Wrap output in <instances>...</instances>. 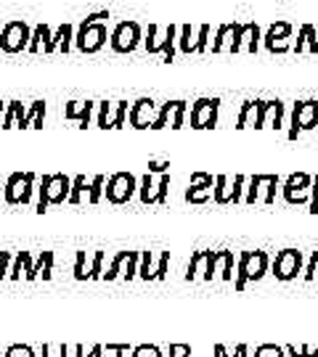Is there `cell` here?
<instances>
[{
	"mask_svg": "<svg viewBox=\"0 0 318 357\" xmlns=\"http://www.w3.org/2000/svg\"><path fill=\"white\" fill-rule=\"evenodd\" d=\"M268 270H270V257L266 252H260V249L242 252L239 255V265H236V283H233L236 291H244L250 281H260Z\"/></svg>",
	"mask_w": 318,
	"mask_h": 357,
	"instance_id": "obj_4",
	"label": "cell"
},
{
	"mask_svg": "<svg viewBox=\"0 0 318 357\" xmlns=\"http://www.w3.org/2000/svg\"><path fill=\"white\" fill-rule=\"evenodd\" d=\"M103 185H106V178H103V175H96V178L88 183V202L90 204H99V202H101Z\"/></svg>",
	"mask_w": 318,
	"mask_h": 357,
	"instance_id": "obj_39",
	"label": "cell"
},
{
	"mask_svg": "<svg viewBox=\"0 0 318 357\" xmlns=\"http://www.w3.org/2000/svg\"><path fill=\"white\" fill-rule=\"evenodd\" d=\"M22 270H24V275L32 270V257H29V252H19V255L13 257V265L8 268V278L19 281L22 278Z\"/></svg>",
	"mask_w": 318,
	"mask_h": 357,
	"instance_id": "obj_32",
	"label": "cell"
},
{
	"mask_svg": "<svg viewBox=\"0 0 318 357\" xmlns=\"http://www.w3.org/2000/svg\"><path fill=\"white\" fill-rule=\"evenodd\" d=\"M217 265H220V278L223 281H233V252L220 249L217 252Z\"/></svg>",
	"mask_w": 318,
	"mask_h": 357,
	"instance_id": "obj_34",
	"label": "cell"
},
{
	"mask_svg": "<svg viewBox=\"0 0 318 357\" xmlns=\"http://www.w3.org/2000/svg\"><path fill=\"white\" fill-rule=\"evenodd\" d=\"M82 193H88V180H85V175H77V178H72V188H69V204L77 206L80 202H82Z\"/></svg>",
	"mask_w": 318,
	"mask_h": 357,
	"instance_id": "obj_35",
	"label": "cell"
},
{
	"mask_svg": "<svg viewBox=\"0 0 318 357\" xmlns=\"http://www.w3.org/2000/svg\"><path fill=\"white\" fill-rule=\"evenodd\" d=\"M3 357H35V349L27 344H11L3 352Z\"/></svg>",
	"mask_w": 318,
	"mask_h": 357,
	"instance_id": "obj_44",
	"label": "cell"
},
{
	"mask_svg": "<svg viewBox=\"0 0 318 357\" xmlns=\"http://www.w3.org/2000/svg\"><path fill=\"white\" fill-rule=\"evenodd\" d=\"M157 101L154 98H138V101L130 103V112H127V122H130V128L136 130H149L154 125V119H157Z\"/></svg>",
	"mask_w": 318,
	"mask_h": 357,
	"instance_id": "obj_19",
	"label": "cell"
},
{
	"mask_svg": "<svg viewBox=\"0 0 318 357\" xmlns=\"http://www.w3.org/2000/svg\"><path fill=\"white\" fill-rule=\"evenodd\" d=\"M167 265H170V252H162V257H159V265L154 268V281H165Z\"/></svg>",
	"mask_w": 318,
	"mask_h": 357,
	"instance_id": "obj_47",
	"label": "cell"
},
{
	"mask_svg": "<svg viewBox=\"0 0 318 357\" xmlns=\"http://www.w3.org/2000/svg\"><path fill=\"white\" fill-rule=\"evenodd\" d=\"M24 114H27V109L22 106V101H8L6 103V112H3V130L22 128Z\"/></svg>",
	"mask_w": 318,
	"mask_h": 357,
	"instance_id": "obj_25",
	"label": "cell"
},
{
	"mask_svg": "<svg viewBox=\"0 0 318 357\" xmlns=\"http://www.w3.org/2000/svg\"><path fill=\"white\" fill-rule=\"evenodd\" d=\"M244 128H254V101H244L242 109H239L236 130H244Z\"/></svg>",
	"mask_w": 318,
	"mask_h": 357,
	"instance_id": "obj_36",
	"label": "cell"
},
{
	"mask_svg": "<svg viewBox=\"0 0 318 357\" xmlns=\"http://www.w3.org/2000/svg\"><path fill=\"white\" fill-rule=\"evenodd\" d=\"M75 278H77V281H85V278H88V273H85V252H77V259H75Z\"/></svg>",
	"mask_w": 318,
	"mask_h": 357,
	"instance_id": "obj_49",
	"label": "cell"
},
{
	"mask_svg": "<svg viewBox=\"0 0 318 357\" xmlns=\"http://www.w3.org/2000/svg\"><path fill=\"white\" fill-rule=\"evenodd\" d=\"M212 199H215V204H233V183H231L229 175H217L215 178Z\"/></svg>",
	"mask_w": 318,
	"mask_h": 357,
	"instance_id": "obj_26",
	"label": "cell"
},
{
	"mask_svg": "<svg viewBox=\"0 0 318 357\" xmlns=\"http://www.w3.org/2000/svg\"><path fill=\"white\" fill-rule=\"evenodd\" d=\"M210 43V24H199L196 32L191 29V24L178 26V51L191 56V53H204Z\"/></svg>",
	"mask_w": 318,
	"mask_h": 357,
	"instance_id": "obj_16",
	"label": "cell"
},
{
	"mask_svg": "<svg viewBox=\"0 0 318 357\" xmlns=\"http://www.w3.org/2000/svg\"><path fill=\"white\" fill-rule=\"evenodd\" d=\"M143 48H146V53L162 56L165 64L175 61V53H178V24H167L165 29H159V24H149Z\"/></svg>",
	"mask_w": 318,
	"mask_h": 357,
	"instance_id": "obj_2",
	"label": "cell"
},
{
	"mask_svg": "<svg viewBox=\"0 0 318 357\" xmlns=\"http://www.w3.org/2000/svg\"><path fill=\"white\" fill-rule=\"evenodd\" d=\"M72 45H75V26L69 24V22H64V24L51 35L48 45L43 48V53H53V51L69 53V48H72Z\"/></svg>",
	"mask_w": 318,
	"mask_h": 357,
	"instance_id": "obj_23",
	"label": "cell"
},
{
	"mask_svg": "<svg viewBox=\"0 0 318 357\" xmlns=\"http://www.w3.org/2000/svg\"><path fill=\"white\" fill-rule=\"evenodd\" d=\"M149 172L152 175H165V172H170V162H157V159H152L149 162Z\"/></svg>",
	"mask_w": 318,
	"mask_h": 357,
	"instance_id": "obj_52",
	"label": "cell"
},
{
	"mask_svg": "<svg viewBox=\"0 0 318 357\" xmlns=\"http://www.w3.org/2000/svg\"><path fill=\"white\" fill-rule=\"evenodd\" d=\"M127 112H130V103H127V101H117V109H115V114H112V125H109V130L125 128Z\"/></svg>",
	"mask_w": 318,
	"mask_h": 357,
	"instance_id": "obj_40",
	"label": "cell"
},
{
	"mask_svg": "<svg viewBox=\"0 0 318 357\" xmlns=\"http://www.w3.org/2000/svg\"><path fill=\"white\" fill-rule=\"evenodd\" d=\"M276 188H279V175H252L247 178L244 188V204H273L276 202Z\"/></svg>",
	"mask_w": 318,
	"mask_h": 357,
	"instance_id": "obj_6",
	"label": "cell"
},
{
	"mask_svg": "<svg viewBox=\"0 0 318 357\" xmlns=\"http://www.w3.org/2000/svg\"><path fill=\"white\" fill-rule=\"evenodd\" d=\"M220 98H196L191 103V128L194 130H212L217 125Z\"/></svg>",
	"mask_w": 318,
	"mask_h": 357,
	"instance_id": "obj_15",
	"label": "cell"
},
{
	"mask_svg": "<svg viewBox=\"0 0 318 357\" xmlns=\"http://www.w3.org/2000/svg\"><path fill=\"white\" fill-rule=\"evenodd\" d=\"M11 252H0V278H8V265H11Z\"/></svg>",
	"mask_w": 318,
	"mask_h": 357,
	"instance_id": "obj_53",
	"label": "cell"
},
{
	"mask_svg": "<svg viewBox=\"0 0 318 357\" xmlns=\"http://www.w3.org/2000/svg\"><path fill=\"white\" fill-rule=\"evenodd\" d=\"M167 191H170V172H165V175L159 178V183L152 180V172H146V175L138 180L140 204H165Z\"/></svg>",
	"mask_w": 318,
	"mask_h": 357,
	"instance_id": "obj_18",
	"label": "cell"
},
{
	"mask_svg": "<svg viewBox=\"0 0 318 357\" xmlns=\"http://www.w3.org/2000/svg\"><path fill=\"white\" fill-rule=\"evenodd\" d=\"M308 212H310V215H318V175L313 178V185H310V202H308Z\"/></svg>",
	"mask_w": 318,
	"mask_h": 357,
	"instance_id": "obj_50",
	"label": "cell"
},
{
	"mask_svg": "<svg viewBox=\"0 0 318 357\" xmlns=\"http://www.w3.org/2000/svg\"><path fill=\"white\" fill-rule=\"evenodd\" d=\"M112 109H115L112 101H96V128L109 130V125H112Z\"/></svg>",
	"mask_w": 318,
	"mask_h": 357,
	"instance_id": "obj_33",
	"label": "cell"
},
{
	"mask_svg": "<svg viewBox=\"0 0 318 357\" xmlns=\"http://www.w3.org/2000/svg\"><path fill=\"white\" fill-rule=\"evenodd\" d=\"M287 349V357H318V349H310V347H292V344H287L284 347Z\"/></svg>",
	"mask_w": 318,
	"mask_h": 357,
	"instance_id": "obj_46",
	"label": "cell"
},
{
	"mask_svg": "<svg viewBox=\"0 0 318 357\" xmlns=\"http://www.w3.org/2000/svg\"><path fill=\"white\" fill-rule=\"evenodd\" d=\"M3 112H6V103L0 101V128H3Z\"/></svg>",
	"mask_w": 318,
	"mask_h": 357,
	"instance_id": "obj_58",
	"label": "cell"
},
{
	"mask_svg": "<svg viewBox=\"0 0 318 357\" xmlns=\"http://www.w3.org/2000/svg\"><path fill=\"white\" fill-rule=\"evenodd\" d=\"M69 188H72V178H66L64 172L56 175H43V183L38 185V204L35 212L45 215L51 204H64L69 199Z\"/></svg>",
	"mask_w": 318,
	"mask_h": 357,
	"instance_id": "obj_3",
	"label": "cell"
},
{
	"mask_svg": "<svg viewBox=\"0 0 318 357\" xmlns=\"http://www.w3.org/2000/svg\"><path fill=\"white\" fill-rule=\"evenodd\" d=\"M38 275H43L45 281L53 275V252H43V255H40V259L32 265V270L27 273L24 278H27V281H35Z\"/></svg>",
	"mask_w": 318,
	"mask_h": 357,
	"instance_id": "obj_27",
	"label": "cell"
},
{
	"mask_svg": "<svg viewBox=\"0 0 318 357\" xmlns=\"http://www.w3.org/2000/svg\"><path fill=\"white\" fill-rule=\"evenodd\" d=\"M106 19H112L109 11L88 13L75 29V48L80 53H99L109 40V29H106Z\"/></svg>",
	"mask_w": 318,
	"mask_h": 357,
	"instance_id": "obj_1",
	"label": "cell"
},
{
	"mask_svg": "<svg viewBox=\"0 0 318 357\" xmlns=\"http://www.w3.org/2000/svg\"><path fill=\"white\" fill-rule=\"evenodd\" d=\"M32 193H35V172H13L3 183V199L11 206L32 204Z\"/></svg>",
	"mask_w": 318,
	"mask_h": 357,
	"instance_id": "obj_5",
	"label": "cell"
},
{
	"mask_svg": "<svg viewBox=\"0 0 318 357\" xmlns=\"http://www.w3.org/2000/svg\"><path fill=\"white\" fill-rule=\"evenodd\" d=\"M252 357H287V349L279 344H260Z\"/></svg>",
	"mask_w": 318,
	"mask_h": 357,
	"instance_id": "obj_42",
	"label": "cell"
},
{
	"mask_svg": "<svg viewBox=\"0 0 318 357\" xmlns=\"http://www.w3.org/2000/svg\"><path fill=\"white\" fill-rule=\"evenodd\" d=\"M233 26H236V22H226V24H220V26H217L215 40H212V53H223V51H229L231 38H233Z\"/></svg>",
	"mask_w": 318,
	"mask_h": 357,
	"instance_id": "obj_31",
	"label": "cell"
},
{
	"mask_svg": "<svg viewBox=\"0 0 318 357\" xmlns=\"http://www.w3.org/2000/svg\"><path fill=\"white\" fill-rule=\"evenodd\" d=\"M289 38H292V24L289 22H273L266 29V35H263V45L270 53H287L292 51Z\"/></svg>",
	"mask_w": 318,
	"mask_h": 357,
	"instance_id": "obj_20",
	"label": "cell"
},
{
	"mask_svg": "<svg viewBox=\"0 0 318 357\" xmlns=\"http://www.w3.org/2000/svg\"><path fill=\"white\" fill-rule=\"evenodd\" d=\"M53 29L45 22H40L35 29H32V38H29V45H27V51L29 53H40V48H45L48 45V40H51Z\"/></svg>",
	"mask_w": 318,
	"mask_h": 357,
	"instance_id": "obj_29",
	"label": "cell"
},
{
	"mask_svg": "<svg viewBox=\"0 0 318 357\" xmlns=\"http://www.w3.org/2000/svg\"><path fill=\"white\" fill-rule=\"evenodd\" d=\"M284 114H287V106L284 101H263V98H257L254 101V130H263V128H270V130H281L284 128Z\"/></svg>",
	"mask_w": 318,
	"mask_h": 357,
	"instance_id": "obj_13",
	"label": "cell"
},
{
	"mask_svg": "<svg viewBox=\"0 0 318 357\" xmlns=\"http://www.w3.org/2000/svg\"><path fill=\"white\" fill-rule=\"evenodd\" d=\"M316 128H318V101L316 98H308V101L294 103L292 122H289L287 138H289V141H297L300 132H308V130H316Z\"/></svg>",
	"mask_w": 318,
	"mask_h": 357,
	"instance_id": "obj_9",
	"label": "cell"
},
{
	"mask_svg": "<svg viewBox=\"0 0 318 357\" xmlns=\"http://www.w3.org/2000/svg\"><path fill=\"white\" fill-rule=\"evenodd\" d=\"M152 259H154V252H140V259H138V278L143 281H154V270H152Z\"/></svg>",
	"mask_w": 318,
	"mask_h": 357,
	"instance_id": "obj_37",
	"label": "cell"
},
{
	"mask_svg": "<svg viewBox=\"0 0 318 357\" xmlns=\"http://www.w3.org/2000/svg\"><path fill=\"white\" fill-rule=\"evenodd\" d=\"M316 273H318V252H313V255H310V262L303 268V278H305V281H313Z\"/></svg>",
	"mask_w": 318,
	"mask_h": 357,
	"instance_id": "obj_48",
	"label": "cell"
},
{
	"mask_svg": "<svg viewBox=\"0 0 318 357\" xmlns=\"http://www.w3.org/2000/svg\"><path fill=\"white\" fill-rule=\"evenodd\" d=\"M0 191H3V183H0Z\"/></svg>",
	"mask_w": 318,
	"mask_h": 357,
	"instance_id": "obj_59",
	"label": "cell"
},
{
	"mask_svg": "<svg viewBox=\"0 0 318 357\" xmlns=\"http://www.w3.org/2000/svg\"><path fill=\"white\" fill-rule=\"evenodd\" d=\"M294 53H318V29L313 24H303L297 32V43L292 45Z\"/></svg>",
	"mask_w": 318,
	"mask_h": 357,
	"instance_id": "obj_24",
	"label": "cell"
},
{
	"mask_svg": "<svg viewBox=\"0 0 318 357\" xmlns=\"http://www.w3.org/2000/svg\"><path fill=\"white\" fill-rule=\"evenodd\" d=\"M143 43V29H140L138 22L127 19V22H120V24L109 32V45L115 53H133Z\"/></svg>",
	"mask_w": 318,
	"mask_h": 357,
	"instance_id": "obj_7",
	"label": "cell"
},
{
	"mask_svg": "<svg viewBox=\"0 0 318 357\" xmlns=\"http://www.w3.org/2000/svg\"><path fill=\"white\" fill-rule=\"evenodd\" d=\"M236 357H247V344L236 347Z\"/></svg>",
	"mask_w": 318,
	"mask_h": 357,
	"instance_id": "obj_57",
	"label": "cell"
},
{
	"mask_svg": "<svg viewBox=\"0 0 318 357\" xmlns=\"http://www.w3.org/2000/svg\"><path fill=\"white\" fill-rule=\"evenodd\" d=\"M212 188H215V178L210 172H194L186 191V202L189 204H204L212 199Z\"/></svg>",
	"mask_w": 318,
	"mask_h": 357,
	"instance_id": "obj_21",
	"label": "cell"
},
{
	"mask_svg": "<svg viewBox=\"0 0 318 357\" xmlns=\"http://www.w3.org/2000/svg\"><path fill=\"white\" fill-rule=\"evenodd\" d=\"M138 259H140V252H130L125 259V270H122V278L125 281H133L136 275H138Z\"/></svg>",
	"mask_w": 318,
	"mask_h": 357,
	"instance_id": "obj_41",
	"label": "cell"
},
{
	"mask_svg": "<svg viewBox=\"0 0 318 357\" xmlns=\"http://www.w3.org/2000/svg\"><path fill=\"white\" fill-rule=\"evenodd\" d=\"M106 352H115V357H125L130 352V344H106Z\"/></svg>",
	"mask_w": 318,
	"mask_h": 357,
	"instance_id": "obj_55",
	"label": "cell"
},
{
	"mask_svg": "<svg viewBox=\"0 0 318 357\" xmlns=\"http://www.w3.org/2000/svg\"><path fill=\"white\" fill-rule=\"evenodd\" d=\"M170 357H191L189 344H170Z\"/></svg>",
	"mask_w": 318,
	"mask_h": 357,
	"instance_id": "obj_54",
	"label": "cell"
},
{
	"mask_svg": "<svg viewBox=\"0 0 318 357\" xmlns=\"http://www.w3.org/2000/svg\"><path fill=\"white\" fill-rule=\"evenodd\" d=\"M101 262H103V252H96V255H93V265H90V273H88L90 281H99V278H103Z\"/></svg>",
	"mask_w": 318,
	"mask_h": 357,
	"instance_id": "obj_45",
	"label": "cell"
},
{
	"mask_svg": "<svg viewBox=\"0 0 318 357\" xmlns=\"http://www.w3.org/2000/svg\"><path fill=\"white\" fill-rule=\"evenodd\" d=\"M93 116H96V101H69L64 106V119L77 122L80 130L90 128Z\"/></svg>",
	"mask_w": 318,
	"mask_h": 357,
	"instance_id": "obj_22",
	"label": "cell"
},
{
	"mask_svg": "<svg viewBox=\"0 0 318 357\" xmlns=\"http://www.w3.org/2000/svg\"><path fill=\"white\" fill-rule=\"evenodd\" d=\"M310 185H313V178L308 172H294V175H289L287 183L281 185L284 202L287 204H308L310 202Z\"/></svg>",
	"mask_w": 318,
	"mask_h": 357,
	"instance_id": "obj_17",
	"label": "cell"
},
{
	"mask_svg": "<svg viewBox=\"0 0 318 357\" xmlns=\"http://www.w3.org/2000/svg\"><path fill=\"white\" fill-rule=\"evenodd\" d=\"M217 273V252L212 249H202V252H194L189 259V268H186V281H212V275Z\"/></svg>",
	"mask_w": 318,
	"mask_h": 357,
	"instance_id": "obj_14",
	"label": "cell"
},
{
	"mask_svg": "<svg viewBox=\"0 0 318 357\" xmlns=\"http://www.w3.org/2000/svg\"><path fill=\"white\" fill-rule=\"evenodd\" d=\"M101 355H103V347H101V344L93 347V349H90L88 355H85V347H82V344H77V347H75V357H101Z\"/></svg>",
	"mask_w": 318,
	"mask_h": 357,
	"instance_id": "obj_51",
	"label": "cell"
},
{
	"mask_svg": "<svg viewBox=\"0 0 318 357\" xmlns=\"http://www.w3.org/2000/svg\"><path fill=\"white\" fill-rule=\"evenodd\" d=\"M212 352H215V357H231L229 352H226V347H223V344H215V349H212Z\"/></svg>",
	"mask_w": 318,
	"mask_h": 357,
	"instance_id": "obj_56",
	"label": "cell"
},
{
	"mask_svg": "<svg viewBox=\"0 0 318 357\" xmlns=\"http://www.w3.org/2000/svg\"><path fill=\"white\" fill-rule=\"evenodd\" d=\"M130 252H120V255L112 259V265H109V270L103 273V281H117L120 275H122V265H125V259Z\"/></svg>",
	"mask_w": 318,
	"mask_h": 357,
	"instance_id": "obj_38",
	"label": "cell"
},
{
	"mask_svg": "<svg viewBox=\"0 0 318 357\" xmlns=\"http://www.w3.org/2000/svg\"><path fill=\"white\" fill-rule=\"evenodd\" d=\"M303 268H305V257H303V252L300 249H281L279 255H276V259L270 262V273L276 275V281H294L300 273H303Z\"/></svg>",
	"mask_w": 318,
	"mask_h": 357,
	"instance_id": "obj_8",
	"label": "cell"
},
{
	"mask_svg": "<svg viewBox=\"0 0 318 357\" xmlns=\"http://www.w3.org/2000/svg\"><path fill=\"white\" fill-rule=\"evenodd\" d=\"M43 122H45V101H32V106L27 109L24 122H22V128L19 130H27V128L43 130Z\"/></svg>",
	"mask_w": 318,
	"mask_h": 357,
	"instance_id": "obj_28",
	"label": "cell"
},
{
	"mask_svg": "<svg viewBox=\"0 0 318 357\" xmlns=\"http://www.w3.org/2000/svg\"><path fill=\"white\" fill-rule=\"evenodd\" d=\"M260 45H263V29L257 26V22H236L233 26V38H231V45H229V53H257L260 51Z\"/></svg>",
	"mask_w": 318,
	"mask_h": 357,
	"instance_id": "obj_12",
	"label": "cell"
},
{
	"mask_svg": "<svg viewBox=\"0 0 318 357\" xmlns=\"http://www.w3.org/2000/svg\"><path fill=\"white\" fill-rule=\"evenodd\" d=\"M186 114H189V106H186V101H180V98L170 101V116H167V125H170L173 130L186 128Z\"/></svg>",
	"mask_w": 318,
	"mask_h": 357,
	"instance_id": "obj_30",
	"label": "cell"
},
{
	"mask_svg": "<svg viewBox=\"0 0 318 357\" xmlns=\"http://www.w3.org/2000/svg\"><path fill=\"white\" fill-rule=\"evenodd\" d=\"M138 191V178L133 175V172H115L112 178L106 180V202L109 204H127L130 199H133V193Z\"/></svg>",
	"mask_w": 318,
	"mask_h": 357,
	"instance_id": "obj_10",
	"label": "cell"
},
{
	"mask_svg": "<svg viewBox=\"0 0 318 357\" xmlns=\"http://www.w3.org/2000/svg\"><path fill=\"white\" fill-rule=\"evenodd\" d=\"M130 357H162V349L157 344H138L130 349Z\"/></svg>",
	"mask_w": 318,
	"mask_h": 357,
	"instance_id": "obj_43",
	"label": "cell"
},
{
	"mask_svg": "<svg viewBox=\"0 0 318 357\" xmlns=\"http://www.w3.org/2000/svg\"><path fill=\"white\" fill-rule=\"evenodd\" d=\"M29 38H32L29 24H27L24 19H13V22H8V24L0 29V51H6V53L27 51Z\"/></svg>",
	"mask_w": 318,
	"mask_h": 357,
	"instance_id": "obj_11",
	"label": "cell"
}]
</instances>
